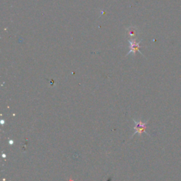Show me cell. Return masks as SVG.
I'll list each match as a JSON object with an SVG mask.
<instances>
[{
	"label": "cell",
	"mask_w": 181,
	"mask_h": 181,
	"mask_svg": "<svg viewBox=\"0 0 181 181\" xmlns=\"http://www.w3.org/2000/svg\"><path fill=\"white\" fill-rule=\"evenodd\" d=\"M134 123L135 124V127L134 129L135 130V132L133 134V136L136 134V133H139V134H141L143 132L146 133V134H148L149 136V134L147 132V122H145V123H143L141 121H136L135 120H133Z\"/></svg>",
	"instance_id": "1"
},
{
	"label": "cell",
	"mask_w": 181,
	"mask_h": 181,
	"mask_svg": "<svg viewBox=\"0 0 181 181\" xmlns=\"http://www.w3.org/2000/svg\"><path fill=\"white\" fill-rule=\"evenodd\" d=\"M128 41H129V43H130V51L127 54V55L126 56H127L128 54H130V53L135 54L137 52H139V53L141 54V52H140V50H139V49H140L141 41H139V42H137V38L130 39V40L129 39Z\"/></svg>",
	"instance_id": "2"
},
{
	"label": "cell",
	"mask_w": 181,
	"mask_h": 181,
	"mask_svg": "<svg viewBox=\"0 0 181 181\" xmlns=\"http://www.w3.org/2000/svg\"><path fill=\"white\" fill-rule=\"evenodd\" d=\"M127 35L130 38H135L138 36V30H137V27H134V26H131L127 28Z\"/></svg>",
	"instance_id": "3"
}]
</instances>
